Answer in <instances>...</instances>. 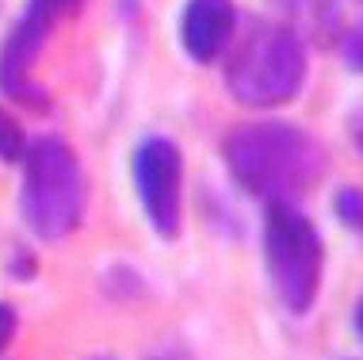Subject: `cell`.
Here are the masks:
<instances>
[{"instance_id":"cell-1","label":"cell","mask_w":363,"mask_h":360,"mask_svg":"<svg viewBox=\"0 0 363 360\" xmlns=\"http://www.w3.org/2000/svg\"><path fill=\"white\" fill-rule=\"evenodd\" d=\"M222 153L230 177L264 203H294L325 177L321 142L283 119H260L230 131Z\"/></svg>"},{"instance_id":"cell-2","label":"cell","mask_w":363,"mask_h":360,"mask_svg":"<svg viewBox=\"0 0 363 360\" xmlns=\"http://www.w3.org/2000/svg\"><path fill=\"white\" fill-rule=\"evenodd\" d=\"M306 81V46L283 23H257L225 65L230 96L245 108H279Z\"/></svg>"},{"instance_id":"cell-3","label":"cell","mask_w":363,"mask_h":360,"mask_svg":"<svg viewBox=\"0 0 363 360\" xmlns=\"http://www.w3.org/2000/svg\"><path fill=\"white\" fill-rule=\"evenodd\" d=\"M264 268L287 315H310L321 295L325 246L318 227L294 203H268L264 211Z\"/></svg>"},{"instance_id":"cell-4","label":"cell","mask_w":363,"mask_h":360,"mask_svg":"<svg viewBox=\"0 0 363 360\" xmlns=\"http://www.w3.org/2000/svg\"><path fill=\"white\" fill-rule=\"evenodd\" d=\"M23 207L27 227L43 241L69 238L84 219V177L73 150L57 138H38L23 150Z\"/></svg>"},{"instance_id":"cell-5","label":"cell","mask_w":363,"mask_h":360,"mask_svg":"<svg viewBox=\"0 0 363 360\" xmlns=\"http://www.w3.org/2000/svg\"><path fill=\"white\" fill-rule=\"evenodd\" d=\"M134 192L150 219V227L161 238L180 234V192H184V158L169 138H145L134 150Z\"/></svg>"},{"instance_id":"cell-6","label":"cell","mask_w":363,"mask_h":360,"mask_svg":"<svg viewBox=\"0 0 363 360\" xmlns=\"http://www.w3.org/2000/svg\"><path fill=\"white\" fill-rule=\"evenodd\" d=\"M180 38L195 62H214L233 38V4L230 0H188Z\"/></svg>"},{"instance_id":"cell-7","label":"cell","mask_w":363,"mask_h":360,"mask_svg":"<svg viewBox=\"0 0 363 360\" xmlns=\"http://www.w3.org/2000/svg\"><path fill=\"white\" fill-rule=\"evenodd\" d=\"M333 211H337L340 227L352 230L359 241H363V188H340L337 196H333Z\"/></svg>"},{"instance_id":"cell-8","label":"cell","mask_w":363,"mask_h":360,"mask_svg":"<svg viewBox=\"0 0 363 360\" xmlns=\"http://www.w3.org/2000/svg\"><path fill=\"white\" fill-rule=\"evenodd\" d=\"M23 150H27L23 126L0 108V161H19V158H23Z\"/></svg>"},{"instance_id":"cell-9","label":"cell","mask_w":363,"mask_h":360,"mask_svg":"<svg viewBox=\"0 0 363 360\" xmlns=\"http://www.w3.org/2000/svg\"><path fill=\"white\" fill-rule=\"evenodd\" d=\"M345 62H348L356 73H363V27L345 38Z\"/></svg>"},{"instance_id":"cell-10","label":"cell","mask_w":363,"mask_h":360,"mask_svg":"<svg viewBox=\"0 0 363 360\" xmlns=\"http://www.w3.org/2000/svg\"><path fill=\"white\" fill-rule=\"evenodd\" d=\"M12 337H16V310L8 303H0V353L12 345Z\"/></svg>"},{"instance_id":"cell-11","label":"cell","mask_w":363,"mask_h":360,"mask_svg":"<svg viewBox=\"0 0 363 360\" xmlns=\"http://www.w3.org/2000/svg\"><path fill=\"white\" fill-rule=\"evenodd\" d=\"M65 4H73V0H35V4H31V8H43V12H46V16H54V12H57V8H65Z\"/></svg>"},{"instance_id":"cell-12","label":"cell","mask_w":363,"mask_h":360,"mask_svg":"<svg viewBox=\"0 0 363 360\" xmlns=\"http://www.w3.org/2000/svg\"><path fill=\"white\" fill-rule=\"evenodd\" d=\"M352 134H356V142H359V150H363V108L352 115Z\"/></svg>"},{"instance_id":"cell-13","label":"cell","mask_w":363,"mask_h":360,"mask_svg":"<svg viewBox=\"0 0 363 360\" xmlns=\"http://www.w3.org/2000/svg\"><path fill=\"white\" fill-rule=\"evenodd\" d=\"M356 334L363 337V295H359V303H356Z\"/></svg>"}]
</instances>
